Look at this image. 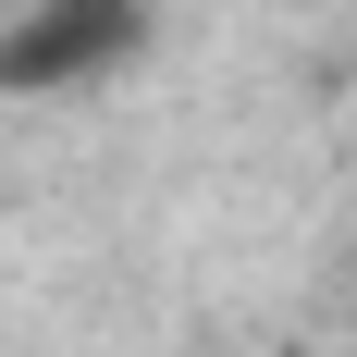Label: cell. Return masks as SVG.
<instances>
[{"label": "cell", "instance_id": "cell-1", "mask_svg": "<svg viewBox=\"0 0 357 357\" xmlns=\"http://www.w3.org/2000/svg\"><path fill=\"white\" fill-rule=\"evenodd\" d=\"M148 50L136 0H37L0 25V99H50V86H99Z\"/></svg>", "mask_w": 357, "mask_h": 357}]
</instances>
